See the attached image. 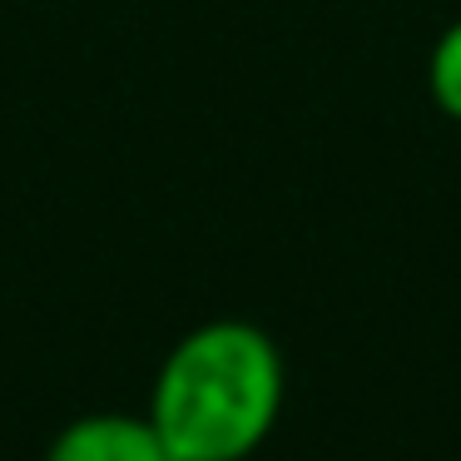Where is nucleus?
Returning <instances> with one entry per match:
<instances>
[{
  "label": "nucleus",
  "instance_id": "nucleus-3",
  "mask_svg": "<svg viewBox=\"0 0 461 461\" xmlns=\"http://www.w3.org/2000/svg\"><path fill=\"white\" fill-rule=\"evenodd\" d=\"M427 85H431V100H437L441 114L461 124V21L441 31V41L431 45V60H427Z\"/></svg>",
  "mask_w": 461,
  "mask_h": 461
},
{
  "label": "nucleus",
  "instance_id": "nucleus-1",
  "mask_svg": "<svg viewBox=\"0 0 461 461\" xmlns=\"http://www.w3.org/2000/svg\"><path fill=\"white\" fill-rule=\"evenodd\" d=\"M283 411V352L263 328L219 318L164 357L149 421L174 461H243Z\"/></svg>",
  "mask_w": 461,
  "mask_h": 461
},
{
  "label": "nucleus",
  "instance_id": "nucleus-2",
  "mask_svg": "<svg viewBox=\"0 0 461 461\" xmlns=\"http://www.w3.org/2000/svg\"><path fill=\"white\" fill-rule=\"evenodd\" d=\"M45 461H174V456L159 441L149 417L95 411V417H75L50 441Z\"/></svg>",
  "mask_w": 461,
  "mask_h": 461
}]
</instances>
